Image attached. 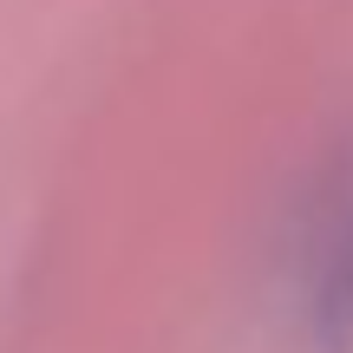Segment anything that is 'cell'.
Listing matches in <instances>:
<instances>
[{"mask_svg": "<svg viewBox=\"0 0 353 353\" xmlns=\"http://www.w3.org/2000/svg\"><path fill=\"white\" fill-rule=\"evenodd\" d=\"M294 301H301L294 314H301L307 353H353V144L334 157L307 210Z\"/></svg>", "mask_w": 353, "mask_h": 353, "instance_id": "1", "label": "cell"}]
</instances>
